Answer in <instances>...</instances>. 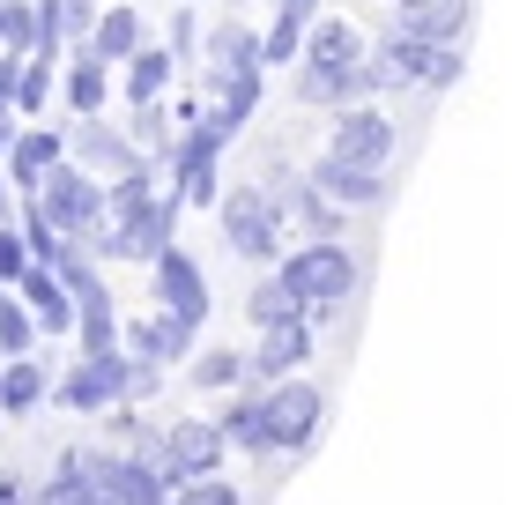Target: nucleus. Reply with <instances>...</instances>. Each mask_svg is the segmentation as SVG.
Instances as JSON below:
<instances>
[{"instance_id": "1", "label": "nucleus", "mask_w": 512, "mask_h": 505, "mask_svg": "<svg viewBox=\"0 0 512 505\" xmlns=\"http://www.w3.org/2000/svg\"><path fill=\"white\" fill-rule=\"evenodd\" d=\"M60 461L82 468L104 505H171V491H179L149 454H90V446H75V454H60Z\"/></svg>"}, {"instance_id": "2", "label": "nucleus", "mask_w": 512, "mask_h": 505, "mask_svg": "<svg viewBox=\"0 0 512 505\" xmlns=\"http://www.w3.org/2000/svg\"><path fill=\"white\" fill-rule=\"evenodd\" d=\"M275 275L297 290V305H305V312H334L349 290H357V260L342 253V238H312V246H297Z\"/></svg>"}, {"instance_id": "3", "label": "nucleus", "mask_w": 512, "mask_h": 505, "mask_svg": "<svg viewBox=\"0 0 512 505\" xmlns=\"http://www.w3.org/2000/svg\"><path fill=\"white\" fill-rule=\"evenodd\" d=\"M38 208L52 223H60L67 238H104V179L90 164H52L45 179H38Z\"/></svg>"}, {"instance_id": "4", "label": "nucleus", "mask_w": 512, "mask_h": 505, "mask_svg": "<svg viewBox=\"0 0 512 505\" xmlns=\"http://www.w3.org/2000/svg\"><path fill=\"white\" fill-rule=\"evenodd\" d=\"M372 75H379V90H386V82H416V90H453V82H461V45H431V38H416V30H386V45H379V60H372Z\"/></svg>"}, {"instance_id": "5", "label": "nucleus", "mask_w": 512, "mask_h": 505, "mask_svg": "<svg viewBox=\"0 0 512 505\" xmlns=\"http://www.w3.org/2000/svg\"><path fill=\"white\" fill-rule=\"evenodd\" d=\"M216 216H223V238H231L238 260H275V246H282V201L275 194L231 186V194L216 201Z\"/></svg>"}, {"instance_id": "6", "label": "nucleus", "mask_w": 512, "mask_h": 505, "mask_svg": "<svg viewBox=\"0 0 512 505\" xmlns=\"http://www.w3.org/2000/svg\"><path fill=\"white\" fill-rule=\"evenodd\" d=\"M231 149V127L223 119H193V134L171 149V171H179V201L186 208H216V156Z\"/></svg>"}, {"instance_id": "7", "label": "nucleus", "mask_w": 512, "mask_h": 505, "mask_svg": "<svg viewBox=\"0 0 512 505\" xmlns=\"http://www.w3.org/2000/svg\"><path fill=\"white\" fill-rule=\"evenodd\" d=\"M179 194H156V201H141L134 216H112L104 223V253H119V260H156L171 246V231H179Z\"/></svg>"}, {"instance_id": "8", "label": "nucleus", "mask_w": 512, "mask_h": 505, "mask_svg": "<svg viewBox=\"0 0 512 505\" xmlns=\"http://www.w3.org/2000/svg\"><path fill=\"white\" fill-rule=\"evenodd\" d=\"M320 387L312 379H275L268 387V454H305L320 431Z\"/></svg>"}, {"instance_id": "9", "label": "nucleus", "mask_w": 512, "mask_h": 505, "mask_svg": "<svg viewBox=\"0 0 512 505\" xmlns=\"http://www.w3.org/2000/svg\"><path fill=\"white\" fill-rule=\"evenodd\" d=\"M127 394H134V357H127V350L82 357L75 372L60 379V402H67V409H82V416H97V409H112V402H127Z\"/></svg>"}, {"instance_id": "10", "label": "nucleus", "mask_w": 512, "mask_h": 505, "mask_svg": "<svg viewBox=\"0 0 512 505\" xmlns=\"http://www.w3.org/2000/svg\"><path fill=\"white\" fill-rule=\"evenodd\" d=\"M223 446H231L223 424H171L164 439L149 446V461L164 468L171 483H193V476H216V468H223Z\"/></svg>"}, {"instance_id": "11", "label": "nucleus", "mask_w": 512, "mask_h": 505, "mask_svg": "<svg viewBox=\"0 0 512 505\" xmlns=\"http://www.w3.org/2000/svg\"><path fill=\"white\" fill-rule=\"evenodd\" d=\"M327 156L386 171V156H394V119H386V112H364V104H349V112L334 119V142H327Z\"/></svg>"}, {"instance_id": "12", "label": "nucleus", "mask_w": 512, "mask_h": 505, "mask_svg": "<svg viewBox=\"0 0 512 505\" xmlns=\"http://www.w3.org/2000/svg\"><path fill=\"white\" fill-rule=\"evenodd\" d=\"M149 268H156V305H164V312H179V320H193V327H201V320H208V275L193 268V253L164 246V253L149 260Z\"/></svg>"}, {"instance_id": "13", "label": "nucleus", "mask_w": 512, "mask_h": 505, "mask_svg": "<svg viewBox=\"0 0 512 505\" xmlns=\"http://www.w3.org/2000/svg\"><path fill=\"white\" fill-rule=\"evenodd\" d=\"M312 186H320L334 208H379V201H386V171L342 164V156H320V164H312Z\"/></svg>"}, {"instance_id": "14", "label": "nucleus", "mask_w": 512, "mask_h": 505, "mask_svg": "<svg viewBox=\"0 0 512 505\" xmlns=\"http://www.w3.org/2000/svg\"><path fill=\"white\" fill-rule=\"evenodd\" d=\"M193 335H201V327H193V320H179V312H164V305H156L149 320H141L134 335H127V357L171 364V357H186V350H193Z\"/></svg>"}, {"instance_id": "15", "label": "nucleus", "mask_w": 512, "mask_h": 505, "mask_svg": "<svg viewBox=\"0 0 512 505\" xmlns=\"http://www.w3.org/2000/svg\"><path fill=\"white\" fill-rule=\"evenodd\" d=\"M305 357H312V327H305V320H282V327H260L253 372H260V379L275 387V379H290V372H297Z\"/></svg>"}, {"instance_id": "16", "label": "nucleus", "mask_w": 512, "mask_h": 505, "mask_svg": "<svg viewBox=\"0 0 512 505\" xmlns=\"http://www.w3.org/2000/svg\"><path fill=\"white\" fill-rule=\"evenodd\" d=\"M104 90H112V60H104V52H97L90 38H82V52L67 60V82H60V97L75 104L82 119H97V112H104Z\"/></svg>"}, {"instance_id": "17", "label": "nucleus", "mask_w": 512, "mask_h": 505, "mask_svg": "<svg viewBox=\"0 0 512 505\" xmlns=\"http://www.w3.org/2000/svg\"><path fill=\"white\" fill-rule=\"evenodd\" d=\"M15 290H23V305L38 312L45 335H52V327H75V290H67V275H60V268H38V260H30V275H23Z\"/></svg>"}, {"instance_id": "18", "label": "nucleus", "mask_w": 512, "mask_h": 505, "mask_svg": "<svg viewBox=\"0 0 512 505\" xmlns=\"http://www.w3.org/2000/svg\"><path fill=\"white\" fill-rule=\"evenodd\" d=\"M75 164H90L97 179H119V171H134V164H141V149H134V142H119L104 119H82V134H75Z\"/></svg>"}, {"instance_id": "19", "label": "nucleus", "mask_w": 512, "mask_h": 505, "mask_svg": "<svg viewBox=\"0 0 512 505\" xmlns=\"http://www.w3.org/2000/svg\"><path fill=\"white\" fill-rule=\"evenodd\" d=\"M468 15H475V0H423V8H401V30H416L431 45H461Z\"/></svg>"}, {"instance_id": "20", "label": "nucleus", "mask_w": 512, "mask_h": 505, "mask_svg": "<svg viewBox=\"0 0 512 505\" xmlns=\"http://www.w3.org/2000/svg\"><path fill=\"white\" fill-rule=\"evenodd\" d=\"M60 149H67V142H60V134H45V127L15 134V142H8V179L23 186V194H38V179L60 164Z\"/></svg>"}, {"instance_id": "21", "label": "nucleus", "mask_w": 512, "mask_h": 505, "mask_svg": "<svg viewBox=\"0 0 512 505\" xmlns=\"http://www.w3.org/2000/svg\"><path fill=\"white\" fill-rule=\"evenodd\" d=\"M260 75H268V67H238V75H216V104H208V119H223V127H245V119H253V104H260Z\"/></svg>"}, {"instance_id": "22", "label": "nucleus", "mask_w": 512, "mask_h": 505, "mask_svg": "<svg viewBox=\"0 0 512 505\" xmlns=\"http://www.w3.org/2000/svg\"><path fill=\"white\" fill-rule=\"evenodd\" d=\"M52 394V379H45V364L38 357H8V379H0V409L8 416H30Z\"/></svg>"}, {"instance_id": "23", "label": "nucleus", "mask_w": 512, "mask_h": 505, "mask_svg": "<svg viewBox=\"0 0 512 505\" xmlns=\"http://www.w3.org/2000/svg\"><path fill=\"white\" fill-rule=\"evenodd\" d=\"M238 67H268V52H260V38H253V30L223 23L216 38H208V75H238Z\"/></svg>"}, {"instance_id": "24", "label": "nucleus", "mask_w": 512, "mask_h": 505, "mask_svg": "<svg viewBox=\"0 0 512 505\" xmlns=\"http://www.w3.org/2000/svg\"><path fill=\"white\" fill-rule=\"evenodd\" d=\"M164 90H171V52L164 45H141L127 60V97L134 104H164Z\"/></svg>"}, {"instance_id": "25", "label": "nucleus", "mask_w": 512, "mask_h": 505, "mask_svg": "<svg viewBox=\"0 0 512 505\" xmlns=\"http://www.w3.org/2000/svg\"><path fill=\"white\" fill-rule=\"evenodd\" d=\"M223 439L245 446V454H268V394H245V402L223 409Z\"/></svg>"}, {"instance_id": "26", "label": "nucleus", "mask_w": 512, "mask_h": 505, "mask_svg": "<svg viewBox=\"0 0 512 505\" xmlns=\"http://www.w3.org/2000/svg\"><path fill=\"white\" fill-rule=\"evenodd\" d=\"M90 45H97L112 67H119V60H134V52H141V15H134V8H104V15H97V30H90Z\"/></svg>"}, {"instance_id": "27", "label": "nucleus", "mask_w": 512, "mask_h": 505, "mask_svg": "<svg viewBox=\"0 0 512 505\" xmlns=\"http://www.w3.org/2000/svg\"><path fill=\"white\" fill-rule=\"evenodd\" d=\"M245 320L253 327H282V320H305V305H297V290L268 275V283H253V298H245Z\"/></svg>"}, {"instance_id": "28", "label": "nucleus", "mask_w": 512, "mask_h": 505, "mask_svg": "<svg viewBox=\"0 0 512 505\" xmlns=\"http://www.w3.org/2000/svg\"><path fill=\"white\" fill-rule=\"evenodd\" d=\"M30 505H104V498H97V483L82 476V468H67V461H60V468H52V476L38 483V498H30Z\"/></svg>"}, {"instance_id": "29", "label": "nucleus", "mask_w": 512, "mask_h": 505, "mask_svg": "<svg viewBox=\"0 0 512 505\" xmlns=\"http://www.w3.org/2000/svg\"><path fill=\"white\" fill-rule=\"evenodd\" d=\"M245 372H253V364H245L238 350H201V357H193V387H208V394H216V387H238Z\"/></svg>"}, {"instance_id": "30", "label": "nucleus", "mask_w": 512, "mask_h": 505, "mask_svg": "<svg viewBox=\"0 0 512 505\" xmlns=\"http://www.w3.org/2000/svg\"><path fill=\"white\" fill-rule=\"evenodd\" d=\"M0 45L38 52V8H30V0H0Z\"/></svg>"}, {"instance_id": "31", "label": "nucleus", "mask_w": 512, "mask_h": 505, "mask_svg": "<svg viewBox=\"0 0 512 505\" xmlns=\"http://www.w3.org/2000/svg\"><path fill=\"white\" fill-rule=\"evenodd\" d=\"M134 142L156 149V164H171V119H164V104H134Z\"/></svg>"}, {"instance_id": "32", "label": "nucleus", "mask_w": 512, "mask_h": 505, "mask_svg": "<svg viewBox=\"0 0 512 505\" xmlns=\"http://www.w3.org/2000/svg\"><path fill=\"white\" fill-rule=\"evenodd\" d=\"M45 97H52V60H45V52H30V67H23V90H15V104H23V112H45Z\"/></svg>"}, {"instance_id": "33", "label": "nucleus", "mask_w": 512, "mask_h": 505, "mask_svg": "<svg viewBox=\"0 0 512 505\" xmlns=\"http://www.w3.org/2000/svg\"><path fill=\"white\" fill-rule=\"evenodd\" d=\"M171 505H238V491H231L223 476H193V483L171 491Z\"/></svg>"}, {"instance_id": "34", "label": "nucleus", "mask_w": 512, "mask_h": 505, "mask_svg": "<svg viewBox=\"0 0 512 505\" xmlns=\"http://www.w3.org/2000/svg\"><path fill=\"white\" fill-rule=\"evenodd\" d=\"M23 275H30V238L0 223V283H23Z\"/></svg>"}, {"instance_id": "35", "label": "nucleus", "mask_w": 512, "mask_h": 505, "mask_svg": "<svg viewBox=\"0 0 512 505\" xmlns=\"http://www.w3.org/2000/svg\"><path fill=\"white\" fill-rule=\"evenodd\" d=\"M8 142H15V127H8V112H0V164H8Z\"/></svg>"}, {"instance_id": "36", "label": "nucleus", "mask_w": 512, "mask_h": 505, "mask_svg": "<svg viewBox=\"0 0 512 505\" xmlns=\"http://www.w3.org/2000/svg\"><path fill=\"white\" fill-rule=\"evenodd\" d=\"M0 505H23V491H15V483H8V476H0Z\"/></svg>"}, {"instance_id": "37", "label": "nucleus", "mask_w": 512, "mask_h": 505, "mask_svg": "<svg viewBox=\"0 0 512 505\" xmlns=\"http://www.w3.org/2000/svg\"><path fill=\"white\" fill-rule=\"evenodd\" d=\"M0 379H8V350H0Z\"/></svg>"}, {"instance_id": "38", "label": "nucleus", "mask_w": 512, "mask_h": 505, "mask_svg": "<svg viewBox=\"0 0 512 505\" xmlns=\"http://www.w3.org/2000/svg\"><path fill=\"white\" fill-rule=\"evenodd\" d=\"M394 8H423V0H394Z\"/></svg>"}, {"instance_id": "39", "label": "nucleus", "mask_w": 512, "mask_h": 505, "mask_svg": "<svg viewBox=\"0 0 512 505\" xmlns=\"http://www.w3.org/2000/svg\"><path fill=\"white\" fill-rule=\"evenodd\" d=\"M0 208H8V186H0Z\"/></svg>"}, {"instance_id": "40", "label": "nucleus", "mask_w": 512, "mask_h": 505, "mask_svg": "<svg viewBox=\"0 0 512 505\" xmlns=\"http://www.w3.org/2000/svg\"><path fill=\"white\" fill-rule=\"evenodd\" d=\"M0 112H8V104H0Z\"/></svg>"}]
</instances>
